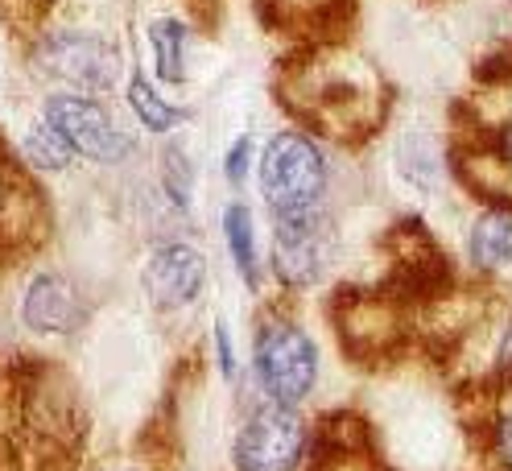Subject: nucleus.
Listing matches in <instances>:
<instances>
[{"label": "nucleus", "instance_id": "8", "mask_svg": "<svg viewBox=\"0 0 512 471\" xmlns=\"http://www.w3.org/2000/svg\"><path fill=\"white\" fill-rule=\"evenodd\" d=\"M256 186L265 195L269 215L285 211H314L327 207L331 191V162L323 141H314L302 129H277L261 149H256Z\"/></svg>", "mask_w": 512, "mask_h": 471}, {"label": "nucleus", "instance_id": "11", "mask_svg": "<svg viewBox=\"0 0 512 471\" xmlns=\"http://www.w3.org/2000/svg\"><path fill=\"white\" fill-rule=\"evenodd\" d=\"M331 248H335V232H331L327 207L273 215L269 273L277 281V290L306 294L314 286H323V277L331 269Z\"/></svg>", "mask_w": 512, "mask_h": 471}, {"label": "nucleus", "instance_id": "1", "mask_svg": "<svg viewBox=\"0 0 512 471\" xmlns=\"http://www.w3.org/2000/svg\"><path fill=\"white\" fill-rule=\"evenodd\" d=\"M269 87L294 129L347 153L368 149L397 108L393 79L351 46V38L290 46L277 58Z\"/></svg>", "mask_w": 512, "mask_h": 471}, {"label": "nucleus", "instance_id": "7", "mask_svg": "<svg viewBox=\"0 0 512 471\" xmlns=\"http://www.w3.org/2000/svg\"><path fill=\"white\" fill-rule=\"evenodd\" d=\"M21 54L29 75L54 83L58 91H83V96H112L128 75L124 50L95 29H42Z\"/></svg>", "mask_w": 512, "mask_h": 471}, {"label": "nucleus", "instance_id": "28", "mask_svg": "<svg viewBox=\"0 0 512 471\" xmlns=\"http://www.w3.org/2000/svg\"><path fill=\"white\" fill-rule=\"evenodd\" d=\"M0 471H9V467H5V459H0Z\"/></svg>", "mask_w": 512, "mask_h": 471}, {"label": "nucleus", "instance_id": "18", "mask_svg": "<svg viewBox=\"0 0 512 471\" xmlns=\"http://www.w3.org/2000/svg\"><path fill=\"white\" fill-rule=\"evenodd\" d=\"M512 265V211L484 207L467 232V269L475 277H496Z\"/></svg>", "mask_w": 512, "mask_h": 471}, {"label": "nucleus", "instance_id": "21", "mask_svg": "<svg viewBox=\"0 0 512 471\" xmlns=\"http://www.w3.org/2000/svg\"><path fill=\"white\" fill-rule=\"evenodd\" d=\"M195 38V25L186 17H157L149 25V50H153V79L162 87H186V46Z\"/></svg>", "mask_w": 512, "mask_h": 471}, {"label": "nucleus", "instance_id": "13", "mask_svg": "<svg viewBox=\"0 0 512 471\" xmlns=\"http://www.w3.org/2000/svg\"><path fill=\"white\" fill-rule=\"evenodd\" d=\"M91 298L75 286V277L58 269H34L25 277V290L17 302V319L38 339H75L91 323Z\"/></svg>", "mask_w": 512, "mask_h": 471}, {"label": "nucleus", "instance_id": "20", "mask_svg": "<svg viewBox=\"0 0 512 471\" xmlns=\"http://www.w3.org/2000/svg\"><path fill=\"white\" fill-rule=\"evenodd\" d=\"M397 174L401 182H409L418 195H438L442 182H446V145H438V137L413 129L397 141Z\"/></svg>", "mask_w": 512, "mask_h": 471}, {"label": "nucleus", "instance_id": "17", "mask_svg": "<svg viewBox=\"0 0 512 471\" xmlns=\"http://www.w3.org/2000/svg\"><path fill=\"white\" fill-rule=\"evenodd\" d=\"M124 104H128V112H133V120L141 124L145 133H153V137H174L182 124L195 116L186 104L170 100L162 91V83L149 79L137 62H133V71L124 75Z\"/></svg>", "mask_w": 512, "mask_h": 471}, {"label": "nucleus", "instance_id": "23", "mask_svg": "<svg viewBox=\"0 0 512 471\" xmlns=\"http://www.w3.org/2000/svg\"><path fill=\"white\" fill-rule=\"evenodd\" d=\"M157 182H162V199L178 215H186L190 195H195V162H190V149L178 141V133L166 141L162 153H157Z\"/></svg>", "mask_w": 512, "mask_h": 471}, {"label": "nucleus", "instance_id": "14", "mask_svg": "<svg viewBox=\"0 0 512 471\" xmlns=\"http://www.w3.org/2000/svg\"><path fill=\"white\" fill-rule=\"evenodd\" d=\"M141 286L162 314L190 310L207 290V253L195 240H182V236L153 240L141 265Z\"/></svg>", "mask_w": 512, "mask_h": 471}, {"label": "nucleus", "instance_id": "3", "mask_svg": "<svg viewBox=\"0 0 512 471\" xmlns=\"http://www.w3.org/2000/svg\"><path fill=\"white\" fill-rule=\"evenodd\" d=\"M446 170L471 199L512 211V104L492 83L451 108Z\"/></svg>", "mask_w": 512, "mask_h": 471}, {"label": "nucleus", "instance_id": "15", "mask_svg": "<svg viewBox=\"0 0 512 471\" xmlns=\"http://www.w3.org/2000/svg\"><path fill=\"white\" fill-rule=\"evenodd\" d=\"M256 21L290 46L347 42L356 34L360 0H252Z\"/></svg>", "mask_w": 512, "mask_h": 471}, {"label": "nucleus", "instance_id": "24", "mask_svg": "<svg viewBox=\"0 0 512 471\" xmlns=\"http://www.w3.org/2000/svg\"><path fill=\"white\" fill-rule=\"evenodd\" d=\"M252 170H256V137L240 133L228 145V153H223V178H228L232 191H244V182L252 178Z\"/></svg>", "mask_w": 512, "mask_h": 471}, {"label": "nucleus", "instance_id": "25", "mask_svg": "<svg viewBox=\"0 0 512 471\" xmlns=\"http://www.w3.org/2000/svg\"><path fill=\"white\" fill-rule=\"evenodd\" d=\"M211 339H215V364H219V376H223V381H236V376H240V360H236V343H232L228 323H215Z\"/></svg>", "mask_w": 512, "mask_h": 471}, {"label": "nucleus", "instance_id": "19", "mask_svg": "<svg viewBox=\"0 0 512 471\" xmlns=\"http://www.w3.org/2000/svg\"><path fill=\"white\" fill-rule=\"evenodd\" d=\"M223 244H228V257L236 277L244 281V290L261 294L265 290V261H261V236H256V215L248 203L232 199L223 207Z\"/></svg>", "mask_w": 512, "mask_h": 471}, {"label": "nucleus", "instance_id": "2", "mask_svg": "<svg viewBox=\"0 0 512 471\" xmlns=\"http://www.w3.org/2000/svg\"><path fill=\"white\" fill-rule=\"evenodd\" d=\"M91 410L71 368L29 348L0 352V459L9 471H87Z\"/></svg>", "mask_w": 512, "mask_h": 471}, {"label": "nucleus", "instance_id": "26", "mask_svg": "<svg viewBox=\"0 0 512 471\" xmlns=\"http://www.w3.org/2000/svg\"><path fill=\"white\" fill-rule=\"evenodd\" d=\"M223 5H228V0H182L186 21L199 25V29H207V34L223 21Z\"/></svg>", "mask_w": 512, "mask_h": 471}, {"label": "nucleus", "instance_id": "5", "mask_svg": "<svg viewBox=\"0 0 512 471\" xmlns=\"http://www.w3.org/2000/svg\"><path fill=\"white\" fill-rule=\"evenodd\" d=\"M327 319L335 327L339 352L368 372L401 364L422 343V314L393 290H384L380 281L335 290L327 298Z\"/></svg>", "mask_w": 512, "mask_h": 471}, {"label": "nucleus", "instance_id": "27", "mask_svg": "<svg viewBox=\"0 0 512 471\" xmlns=\"http://www.w3.org/2000/svg\"><path fill=\"white\" fill-rule=\"evenodd\" d=\"M87 471H137V467H87Z\"/></svg>", "mask_w": 512, "mask_h": 471}, {"label": "nucleus", "instance_id": "6", "mask_svg": "<svg viewBox=\"0 0 512 471\" xmlns=\"http://www.w3.org/2000/svg\"><path fill=\"white\" fill-rule=\"evenodd\" d=\"M58 236V207L46 174L17 153V141L0 129V281L34 269Z\"/></svg>", "mask_w": 512, "mask_h": 471}, {"label": "nucleus", "instance_id": "12", "mask_svg": "<svg viewBox=\"0 0 512 471\" xmlns=\"http://www.w3.org/2000/svg\"><path fill=\"white\" fill-rule=\"evenodd\" d=\"M302 471H397L384 459V447L376 438V426L364 410H327L318 422H310V451Z\"/></svg>", "mask_w": 512, "mask_h": 471}, {"label": "nucleus", "instance_id": "22", "mask_svg": "<svg viewBox=\"0 0 512 471\" xmlns=\"http://www.w3.org/2000/svg\"><path fill=\"white\" fill-rule=\"evenodd\" d=\"M17 153H21L38 174H62V170L75 166L71 145L62 141V133L54 129L46 116H38V120L25 124V133L17 137Z\"/></svg>", "mask_w": 512, "mask_h": 471}, {"label": "nucleus", "instance_id": "9", "mask_svg": "<svg viewBox=\"0 0 512 471\" xmlns=\"http://www.w3.org/2000/svg\"><path fill=\"white\" fill-rule=\"evenodd\" d=\"M310 422L302 405L256 397L232 434V471H302Z\"/></svg>", "mask_w": 512, "mask_h": 471}, {"label": "nucleus", "instance_id": "16", "mask_svg": "<svg viewBox=\"0 0 512 471\" xmlns=\"http://www.w3.org/2000/svg\"><path fill=\"white\" fill-rule=\"evenodd\" d=\"M467 443L484 471H512V372L463 389Z\"/></svg>", "mask_w": 512, "mask_h": 471}, {"label": "nucleus", "instance_id": "4", "mask_svg": "<svg viewBox=\"0 0 512 471\" xmlns=\"http://www.w3.org/2000/svg\"><path fill=\"white\" fill-rule=\"evenodd\" d=\"M252 389L265 401L306 405L323 376V348L306 327L298 294L277 290L252 319V352H248Z\"/></svg>", "mask_w": 512, "mask_h": 471}, {"label": "nucleus", "instance_id": "10", "mask_svg": "<svg viewBox=\"0 0 512 471\" xmlns=\"http://www.w3.org/2000/svg\"><path fill=\"white\" fill-rule=\"evenodd\" d=\"M42 116L62 133L75 157L91 166H120L137 153V137L124 129L120 116L104 96H83V91H50L42 100Z\"/></svg>", "mask_w": 512, "mask_h": 471}]
</instances>
